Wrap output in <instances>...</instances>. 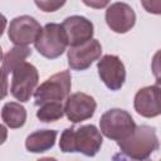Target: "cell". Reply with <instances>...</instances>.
I'll list each match as a JSON object with an SVG mask.
<instances>
[{
	"mask_svg": "<svg viewBox=\"0 0 161 161\" xmlns=\"http://www.w3.org/2000/svg\"><path fill=\"white\" fill-rule=\"evenodd\" d=\"M34 45L38 53L44 58L57 59L65 52L68 40L60 24L48 23L43 26V30Z\"/></svg>",
	"mask_w": 161,
	"mask_h": 161,
	"instance_id": "cell-5",
	"label": "cell"
},
{
	"mask_svg": "<svg viewBox=\"0 0 161 161\" xmlns=\"http://www.w3.org/2000/svg\"><path fill=\"white\" fill-rule=\"evenodd\" d=\"M106 23L112 31L125 34L135 26L136 14L128 4L113 3L106 10Z\"/></svg>",
	"mask_w": 161,
	"mask_h": 161,
	"instance_id": "cell-13",
	"label": "cell"
},
{
	"mask_svg": "<svg viewBox=\"0 0 161 161\" xmlns=\"http://www.w3.org/2000/svg\"><path fill=\"white\" fill-rule=\"evenodd\" d=\"M39 73L38 69L30 63H23L13 72L10 93L20 102H28L38 86Z\"/></svg>",
	"mask_w": 161,
	"mask_h": 161,
	"instance_id": "cell-6",
	"label": "cell"
},
{
	"mask_svg": "<svg viewBox=\"0 0 161 161\" xmlns=\"http://www.w3.org/2000/svg\"><path fill=\"white\" fill-rule=\"evenodd\" d=\"M86 5L88 6H93V8H102V6H106L108 5V1H102V3H96V1H84Z\"/></svg>",
	"mask_w": 161,
	"mask_h": 161,
	"instance_id": "cell-22",
	"label": "cell"
},
{
	"mask_svg": "<svg viewBox=\"0 0 161 161\" xmlns=\"http://www.w3.org/2000/svg\"><path fill=\"white\" fill-rule=\"evenodd\" d=\"M72 87L69 70H62L47 78L34 92V101L38 107L45 103H63L68 99Z\"/></svg>",
	"mask_w": 161,
	"mask_h": 161,
	"instance_id": "cell-3",
	"label": "cell"
},
{
	"mask_svg": "<svg viewBox=\"0 0 161 161\" xmlns=\"http://www.w3.org/2000/svg\"><path fill=\"white\" fill-rule=\"evenodd\" d=\"M160 161H161V160H160Z\"/></svg>",
	"mask_w": 161,
	"mask_h": 161,
	"instance_id": "cell-25",
	"label": "cell"
},
{
	"mask_svg": "<svg viewBox=\"0 0 161 161\" xmlns=\"http://www.w3.org/2000/svg\"><path fill=\"white\" fill-rule=\"evenodd\" d=\"M96 108L97 102L92 96L83 92H77L70 94L65 101L64 113L70 122L78 123L93 117Z\"/></svg>",
	"mask_w": 161,
	"mask_h": 161,
	"instance_id": "cell-11",
	"label": "cell"
},
{
	"mask_svg": "<svg viewBox=\"0 0 161 161\" xmlns=\"http://www.w3.org/2000/svg\"><path fill=\"white\" fill-rule=\"evenodd\" d=\"M135 111L145 117L153 118L161 114V87L156 83L137 91L133 98Z\"/></svg>",
	"mask_w": 161,
	"mask_h": 161,
	"instance_id": "cell-9",
	"label": "cell"
},
{
	"mask_svg": "<svg viewBox=\"0 0 161 161\" xmlns=\"http://www.w3.org/2000/svg\"><path fill=\"white\" fill-rule=\"evenodd\" d=\"M101 80L111 91H119L126 80V68L119 57L106 54L97 62Z\"/></svg>",
	"mask_w": 161,
	"mask_h": 161,
	"instance_id": "cell-8",
	"label": "cell"
},
{
	"mask_svg": "<svg viewBox=\"0 0 161 161\" xmlns=\"http://www.w3.org/2000/svg\"><path fill=\"white\" fill-rule=\"evenodd\" d=\"M121 152L131 160L143 161L160 147L156 130L147 125L137 126L135 132L126 140L117 142Z\"/></svg>",
	"mask_w": 161,
	"mask_h": 161,
	"instance_id": "cell-2",
	"label": "cell"
},
{
	"mask_svg": "<svg viewBox=\"0 0 161 161\" xmlns=\"http://www.w3.org/2000/svg\"><path fill=\"white\" fill-rule=\"evenodd\" d=\"M64 106L63 103H45L42 104L36 111V118L42 122H54L60 119L64 116Z\"/></svg>",
	"mask_w": 161,
	"mask_h": 161,
	"instance_id": "cell-17",
	"label": "cell"
},
{
	"mask_svg": "<svg viewBox=\"0 0 161 161\" xmlns=\"http://www.w3.org/2000/svg\"><path fill=\"white\" fill-rule=\"evenodd\" d=\"M55 130H38L25 140V148L33 153H42L53 148L57 140Z\"/></svg>",
	"mask_w": 161,
	"mask_h": 161,
	"instance_id": "cell-14",
	"label": "cell"
},
{
	"mask_svg": "<svg viewBox=\"0 0 161 161\" xmlns=\"http://www.w3.org/2000/svg\"><path fill=\"white\" fill-rule=\"evenodd\" d=\"M36 161H58V160L54 157H42V158H38Z\"/></svg>",
	"mask_w": 161,
	"mask_h": 161,
	"instance_id": "cell-23",
	"label": "cell"
},
{
	"mask_svg": "<svg viewBox=\"0 0 161 161\" xmlns=\"http://www.w3.org/2000/svg\"><path fill=\"white\" fill-rule=\"evenodd\" d=\"M103 143L102 133L94 125L68 127L60 135L59 148L62 152H80L93 157L98 153Z\"/></svg>",
	"mask_w": 161,
	"mask_h": 161,
	"instance_id": "cell-1",
	"label": "cell"
},
{
	"mask_svg": "<svg viewBox=\"0 0 161 161\" xmlns=\"http://www.w3.org/2000/svg\"><path fill=\"white\" fill-rule=\"evenodd\" d=\"M132 116L121 108L106 111L99 118V131L103 136L117 142L128 138L136 130Z\"/></svg>",
	"mask_w": 161,
	"mask_h": 161,
	"instance_id": "cell-4",
	"label": "cell"
},
{
	"mask_svg": "<svg viewBox=\"0 0 161 161\" xmlns=\"http://www.w3.org/2000/svg\"><path fill=\"white\" fill-rule=\"evenodd\" d=\"M102 54V45L97 39H92L82 45L70 47L67 50L68 64L73 70H86L92 63L99 59Z\"/></svg>",
	"mask_w": 161,
	"mask_h": 161,
	"instance_id": "cell-10",
	"label": "cell"
},
{
	"mask_svg": "<svg viewBox=\"0 0 161 161\" xmlns=\"http://www.w3.org/2000/svg\"><path fill=\"white\" fill-rule=\"evenodd\" d=\"M141 5L147 13L156 15L161 14V0H143L141 1Z\"/></svg>",
	"mask_w": 161,
	"mask_h": 161,
	"instance_id": "cell-20",
	"label": "cell"
},
{
	"mask_svg": "<svg viewBox=\"0 0 161 161\" xmlns=\"http://www.w3.org/2000/svg\"><path fill=\"white\" fill-rule=\"evenodd\" d=\"M70 47L82 45L93 39L94 26L91 20L80 15H72L60 24Z\"/></svg>",
	"mask_w": 161,
	"mask_h": 161,
	"instance_id": "cell-12",
	"label": "cell"
},
{
	"mask_svg": "<svg viewBox=\"0 0 161 161\" xmlns=\"http://www.w3.org/2000/svg\"><path fill=\"white\" fill-rule=\"evenodd\" d=\"M64 4H65V1H35V5L45 13L55 11L59 8H62Z\"/></svg>",
	"mask_w": 161,
	"mask_h": 161,
	"instance_id": "cell-19",
	"label": "cell"
},
{
	"mask_svg": "<svg viewBox=\"0 0 161 161\" xmlns=\"http://www.w3.org/2000/svg\"><path fill=\"white\" fill-rule=\"evenodd\" d=\"M157 84H158V86H160V87H161V83H157Z\"/></svg>",
	"mask_w": 161,
	"mask_h": 161,
	"instance_id": "cell-24",
	"label": "cell"
},
{
	"mask_svg": "<svg viewBox=\"0 0 161 161\" xmlns=\"http://www.w3.org/2000/svg\"><path fill=\"white\" fill-rule=\"evenodd\" d=\"M31 55V49L28 47H14L9 52L4 53L3 55V64L1 69L3 73H13L18 67L25 63V59Z\"/></svg>",
	"mask_w": 161,
	"mask_h": 161,
	"instance_id": "cell-16",
	"label": "cell"
},
{
	"mask_svg": "<svg viewBox=\"0 0 161 161\" xmlns=\"http://www.w3.org/2000/svg\"><path fill=\"white\" fill-rule=\"evenodd\" d=\"M43 28L39 21L29 15H20L14 18L8 28V36L15 47H26L35 43Z\"/></svg>",
	"mask_w": 161,
	"mask_h": 161,
	"instance_id": "cell-7",
	"label": "cell"
},
{
	"mask_svg": "<svg viewBox=\"0 0 161 161\" xmlns=\"http://www.w3.org/2000/svg\"><path fill=\"white\" fill-rule=\"evenodd\" d=\"M112 161H137V160H131V158H128L127 156H125L122 152H119V153H116L114 156H113V158H112ZM143 161H151V160H143Z\"/></svg>",
	"mask_w": 161,
	"mask_h": 161,
	"instance_id": "cell-21",
	"label": "cell"
},
{
	"mask_svg": "<svg viewBox=\"0 0 161 161\" xmlns=\"http://www.w3.org/2000/svg\"><path fill=\"white\" fill-rule=\"evenodd\" d=\"M1 119L9 128H20L26 122V111L18 102H6L1 109Z\"/></svg>",
	"mask_w": 161,
	"mask_h": 161,
	"instance_id": "cell-15",
	"label": "cell"
},
{
	"mask_svg": "<svg viewBox=\"0 0 161 161\" xmlns=\"http://www.w3.org/2000/svg\"><path fill=\"white\" fill-rule=\"evenodd\" d=\"M151 70L156 78V83H161V49H158L152 57Z\"/></svg>",
	"mask_w": 161,
	"mask_h": 161,
	"instance_id": "cell-18",
	"label": "cell"
}]
</instances>
